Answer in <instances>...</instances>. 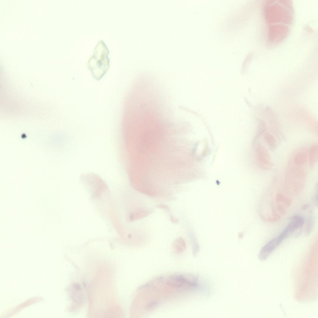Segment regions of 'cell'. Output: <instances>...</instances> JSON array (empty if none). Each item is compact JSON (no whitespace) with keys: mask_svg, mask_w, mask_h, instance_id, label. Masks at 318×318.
Here are the masks:
<instances>
[{"mask_svg":"<svg viewBox=\"0 0 318 318\" xmlns=\"http://www.w3.org/2000/svg\"><path fill=\"white\" fill-rule=\"evenodd\" d=\"M109 53L108 48L104 42L101 40L95 47L93 54L88 61V68L93 77L97 80L101 79L109 69Z\"/></svg>","mask_w":318,"mask_h":318,"instance_id":"1","label":"cell"},{"mask_svg":"<svg viewBox=\"0 0 318 318\" xmlns=\"http://www.w3.org/2000/svg\"><path fill=\"white\" fill-rule=\"evenodd\" d=\"M281 2L271 3L272 5L269 3L265 10H266V17L268 22L270 23H283L289 24L292 20V11L290 7L285 6L282 2V5H280Z\"/></svg>","mask_w":318,"mask_h":318,"instance_id":"2","label":"cell"},{"mask_svg":"<svg viewBox=\"0 0 318 318\" xmlns=\"http://www.w3.org/2000/svg\"><path fill=\"white\" fill-rule=\"evenodd\" d=\"M305 219L299 215L293 216L285 228L281 233L284 238L290 236L295 237L299 235L305 223Z\"/></svg>","mask_w":318,"mask_h":318,"instance_id":"3","label":"cell"},{"mask_svg":"<svg viewBox=\"0 0 318 318\" xmlns=\"http://www.w3.org/2000/svg\"><path fill=\"white\" fill-rule=\"evenodd\" d=\"M255 153L257 163L262 169L270 170L273 166V164L270 156L266 148L261 144H257L255 148Z\"/></svg>","mask_w":318,"mask_h":318,"instance_id":"4","label":"cell"},{"mask_svg":"<svg viewBox=\"0 0 318 318\" xmlns=\"http://www.w3.org/2000/svg\"><path fill=\"white\" fill-rule=\"evenodd\" d=\"M284 239L280 234L268 242L261 250L258 257L259 260L261 261L266 260Z\"/></svg>","mask_w":318,"mask_h":318,"instance_id":"5","label":"cell"},{"mask_svg":"<svg viewBox=\"0 0 318 318\" xmlns=\"http://www.w3.org/2000/svg\"><path fill=\"white\" fill-rule=\"evenodd\" d=\"M310 166L312 168L316 164L318 160V148L317 144H314L310 148L308 153Z\"/></svg>","mask_w":318,"mask_h":318,"instance_id":"6","label":"cell"},{"mask_svg":"<svg viewBox=\"0 0 318 318\" xmlns=\"http://www.w3.org/2000/svg\"><path fill=\"white\" fill-rule=\"evenodd\" d=\"M308 155L305 151H300L295 155L294 157V162L297 166H303L307 161Z\"/></svg>","mask_w":318,"mask_h":318,"instance_id":"7","label":"cell"},{"mask_svg":"<svg viewBox=\"0 0 318 318\" xmlns=\"http://www.w3.org/2000/svg\"><path fill=\"white\" fill-rule=\"evenodd\" d=\"M173 245L175 251L178 254L183 252L186 248L185 242L181 238H178L175 240Z\"/></svg>","mask_w":318,"mask_h":318,"instance_id":"8","label":"cell"},{"mask_svg":"<svg viewBox=\"0 0 318 318\" xmlns=\"http://www.w3.org/2000/svg\"><path fill=\"white\" fill-rule=\"evenodd\" d=\"M264 138L270 149L273 151H275L276 148L277 143L274 136L270 134L266 133Z\"/></svg>","mask_w":318,"mask_h":318,"instance_id":"9","label":"cell"},{"mask_svg":"<svg viewBox=\"0 0 318 318\" xmlns=\"http://www.w3.org/2000/svg\"><path fill=\"white\" fill-rule=\"evenodd\" d=\"M314 225V220L312 216H310L307 219L306 228L305 229V235H308L311 233L312 230Z\"/></svg>","mask_w":318,"mask_h":318,"instance_id":"10","label":"cell"},{"mask_svg":"<svg viewBox=\"0 0 318 318\" xmlns=\"http://www.w3.org/2000/svg\"><path fill=\"white\" fill-rule=\"evenodd\" d=\"M314 200L315 203L317 205H318V189L317 187L316 188V190L314 197Z\"/></svg>","mask_w":318,"mask_h":318,"instance_id":"11","label":"cell"}]
</instances>
